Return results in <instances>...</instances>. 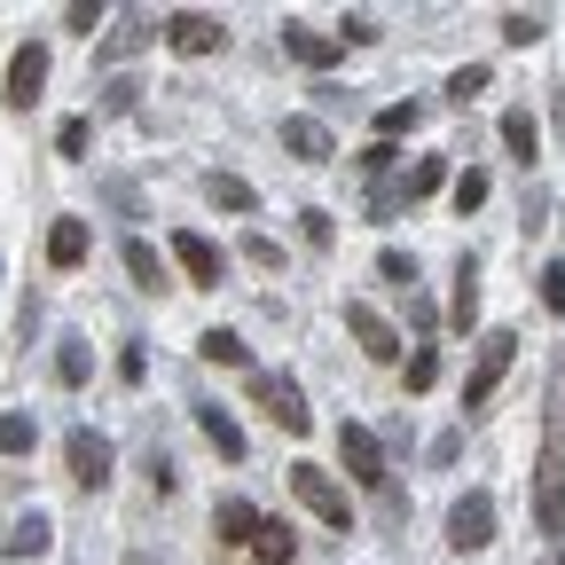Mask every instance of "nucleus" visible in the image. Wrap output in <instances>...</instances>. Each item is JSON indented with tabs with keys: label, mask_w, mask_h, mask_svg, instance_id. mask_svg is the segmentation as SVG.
<instances>
[{
	"label": "nucleus",
	"mask_w": 565,
	"mask_h": 565,
	"mask_svg": "<svg viewBox=\"0 0 565 565\" xmlns=\"http://www.w3.org/2000/svg\"><path fill=\"white\" fill-rule=\"evenodd\" d=\"M511 362H519V330H487L479 338V362L463 377V416H487V401H494V385L511 377Z\"/></svg>",
	"instance_id": "nucleus-1"
},
{
	"label": "nucleus",
	"mask_w": 565,
	"mask_h": 565,
	"mask_svg": "<svg viewBox=\"0 0 565 565\" xmlns=\"http://www.w3.org/2000/svg\"><path fill=\"white\" fill-rule=\"evenodd\" d=\"M244 385H252V401H259V408H267V416H275L291 440H307V433H315V408H307V393H299L291 377H275V370H252Z\"/></svg>",
	"instance_id": "nucleus-2"
},
{
	"label": "nucleus",
	"mask_w": 565,
	"mask_h": 565,
	"mask_svg": "<svg viewBox=\"0 0 565 565\" xmlns=\"http://www.w3.org/2000/svg\"><path fill=\"white\" fill-rule=\"evenodd\" d=\"M291 494L322 519V526H338V534H353V503H345V487L322 471V463H291Z\"/></svg>",
	"instance_id": "nucleus-3"
},
{
	"label": "nucleus",
	"mask_w": 565,
	"mask_h": 565,
	"mask_svg": "<svg viewBox=\"0 0 565 565\" xmlns=\"http://www.w3.org/2000/svg\"><path fill=\"white\" fill-rule=\"evenodd\" d=\"M338 463L362 479L370 494H393V471H385V440L370 433V424H338Z\"/></svg>",
	"instance_id": "nucleus-4"
},
{
	"label": "nucleus",
	"mask_w": 565,
	"mask_h": 565,
	"mask_svg": "<svg viewBox=\"0 0 565 565\" xmlns=\"http://www.w3.org/2000/svg\"><path fill=\"white\" fill-rule=\"evenodd\" d=\"M158 40H166L173 55H221V47H228V24L204 17V9H173V17L158 24Z\"/></svg>",
	"instance_id": "nucleus-5"
},
{
	"label": "nucleus",
	"mask_w": 565,
	"mask_h": 565,
	"mask_svg": "<svg viewBox=\"0 0 565 565\" xmlns=\"http://www.w3.org/2000/svg\"><path fill=\"white\" fill-rule=\"evenodd\" d=\"M487 542H494V494L471 487V494H456V511H448V550H487Z\"/></svg>",
	"instance_id": "nucleus-6"
},
{
	"label": "nucleus",
	"mask_w": 565,
	"mask_h": 565,
	"mask_svg": "<svg viewBox=\"0 0 565 565\" xmlns=\"http://www.w3.org/2000/svg\"><path fill=\"white\" fill-rule=\"evenodd\" d=\"M63 463H71V479H79V487H110L118 448H110V433H87V424H79V433L63 440Z\"/></svg>",
	"instance_id": "nucleus-7"
},
{
	"label": "nucleus",
	"mask_w": 565,
	"mask_h": 565,
	"mask_svg": "<svg viewBox=\"0 0 565 565\" xmlns=\"http://www.w3.org/2000/svg\"><path fill=\"white\" fill-rule=\"evenodd\" d=\"M345 330H353V345H362L370 362H401V330H393L370 299H345Z\"/></svg>",
	"instance_id": "nucleus-8"
},
{
	"label": "nucleus",
	"mask_w": 565,
	"mask_h": 565,
	"mask_svg": "<svg viewBox=\"0 0 565 565\" xmlns=\"http://www.w3.org/2000/svg\"><path fill=\"white\" fill-rule=\"evenodd\" d=\"M173 259H181V275L196 282V291H212V282H221V275H228V259H221V244H212V236H196V228H181V236H173Z\"/></svg>",
	"instance_id": "nucleus-9"
},
{
	"label": "nucleus",
	"mask_w": 565,
	"mask_h": 565,
	"mask_svg": "<svg viewBox=\"0 0 565 565\" xmlns=\"http://www.w3.org/2000/svg\"><path fill=\"white\" fill-rule=\"evenodd\" d=\"M40 87H47V47H40V40H24V47L9 55V103H17V110H32V103H40Z\"/></svg>",
	"instance_id": "nucleus-10"
},
{
	"label": "nucleus",
	"mask_w": 565,
	"mask_h": 565,
	"mask_svg": "<svg viewBox=\"0 0 565 565\" xmlns=\"http://www.w3.org/2000/svg\"><path fill=\"white\" fill-rule=\"evenodd\" d=\"M282 150L307 158V166H330V158H338V141H330L322 118H282Z\"/></svg>",
	"instance_id": "nucleus-11"
},
{
	"label": "nucleus",
	"mask_w": 565,
	"mask_h": 565,
	"mask_svg": "<svg viewBox=\"0 0 565 565\" xmlns=\"http://www.w3.org/2000/svg\"><path fill=\"white\" fill-rule=\"evenodd\" d=\"M141 47H158V24H150V17H126V24L95 47V63H103V71H118V63H134Z\"/></svg>",
	"instance_id": "nucleus-12"
},
{
	"label": "nucleus",
	"mask_w": 565,
	"mask_h": 565,
	"mask_svg": "<svg viewBox=\"0 0 565 565\" xmlns=\"http://www.w3.org/2000/svg\"><path fill=\"white\" fill-rule=\"evenodd\" d=\"M534 526L565 534V471L557 463H534Z\"/></svg>",
	"instance_id": "nucleus-13"
},
{
	"label": "nucleus",
	"mask_w": 565,
	"mask_h": 565,
	"mask_svg": "<svg viewBox=\"0 0 565 565\" xmlns=\"http://www.w3.org/2000/svg\"><path fill=\"white\" fill-rule=\"evenodd\" d=\"M282 55H291V63H307V71H330L345 47L330 40V32H307V24H282Z\"/></svg>",
	"instance_id": "nucleus-14"
},
{
	"label": "nucleus",
	"mask_w": 565,
	"mask_h": 565,
	"mask_svg": "<svg viewBox=\"0 0 565 565\" xmlns=\"http://www.w3.org/2000/svg\"><path fill=\"white\" fill-rule=\"evenodd\" d=\"M212 534H221V550H252V534H259V511L252 503H212Z\"/></svg>",
	"instance_id": "nucleus-15"
},
{
	"label": "nucleus",
	"mask_w": 565,
	"mask_h": 565,
	"mask_svg": "<svg viewBox=\"0 0 565 565\" xmlns=\"http://www.w3.org/2000/svg\"><path fill=\"white\" fill-rule=\"evenodd\" d=\"M542 463L565 471V362H557V377H550V408H542Z\"/></svg>",
	"instance_id": "nucleus-16"
},
{
	"label": "nucleus",
	"mask_w": 565,
	"mask_h": 565,
	"mask_svg": "<svg viewBox=\"0 0 565 565\" xmlns=\"http://www.w3.org/2000/svg\"><path fill=\"white\" fill-rule=\"evenodd\" d=\"M47 542H55V526H47V511H24V519H17L9 534H0V557H40Z\"/></svg>",
	"instance_id": "nucleus-17"
},
{
	"label": "nucleus",
	"mask_w": 565,
	"mask_h": 565,
	"mask_svg": "<svg viewBox=\"0 0 565 565\" xmlns=\"http://www.w3.org/2000/svg\"><path fill=\"white\" fill-rule=\"evenodd\" d=\"M503 150L534 173V158H542V126H534V110H503Z\"/></svg>",
	"instance_id": "nucleus-18"
},
{
	"label": "nucleus",
	"mask_w": 565,
	"mask_h": 565,
	"mask_svg": "<svg viewBox=\"0 0 565 565\" xmlns=\"http://www.w3.org/2000/svg\"><path fill=\"white\" fill-rule=\"evenodd\" d=\"M126 275L141 282V291H173V275H166L158 244H141V236H126Z\"/></svg>",
	"instance_id": "nucleus-19"
},
{
	"label": "nucleus",
	"mask_w": 565,
	"mask_h": 565,
	"mask_svg": "<svg viewBox=\"0 0 565 565\" xmlns=\"http://www.w3.org/2000/svg\"><path fill=\"white\" fill-rule=\"evenodd\" d=\"M196 353H204V362H221V370H244V377H252V345H244L236 330H204Z\"/></svg>",
	"instance_id": "nucleus-20"
},
{
	"label": "nucleus",
	"mask_w": 565,
	"mask_h": 565,
	"mask_svg": "<svg viewBox=\"0 0 565 565\" xmlns=\"http://www.w3.org/2000/svg\"><path fill=\"white\" fill-rule=\"evenodd\" d=\"M196 424H204V440H212V448H221L228 463H244V424H236L228 408H196Z\"/></svg>",
	"instance_id": "nucleus-21"
},
{
	"label": "nucleus",
	"mask_w": 565,
	"mask_h": 565,
	"mask_svg": "<svg viewBox=\"0 0 565 565\" xmlns=\"http://www.w3.org/2000/svg\"><path fill=\"white\" fill-rule=\"evenodd\" d=\"M87 259V221H55L47 228V267H79Z\"/></svg>",
	"instance_id": "nucleus-22"
},
{
	"label": "nucleus",
	"mask_w": 565,
	"mask_h": 565,
	"mask_svg": "<svg viewBox=\"0 0 565 565\" xmlns=\"http://www.w3.org/2000/svg\"><path fill=\"white\" fill-rule=\"evenodd\" d=\"M252 557H259V565H291V557H299L291 526H282V519H259V534H252Z\"/></svg>",
	"instance_id": "nucleus-23"
},
{
	"label": "nucleus",
	"mask_w": 565,
	"mask_h": 565,
	"mask_svg": "<svg viewBox=\"0 0 565 565\" xmlns=\"http://www.w3.org/2000/svg\"><path fill=\"white\" fill-rule=\"evenodd\" d=\"M204 196L221 204V212H252V204H259V189H252L244 173H212V181H204Z\"/></svg>",
	"instance_id": "nucleus-24"
},
{
	"label": "nucleus",
	"mask_w": 565,
	"mask_h": 565,
	"mask_svg": "<svg viewBox=\"0 0 565 565\" xmlns=\"http://www.w3.org/2000/svg\"><path fill=\"white\" fill-rule=\"evenodd\" d=\"M448 322H456V330H471V322H479V259H463V267H456V307H448Z\"/></svg>",
	"instance_id": "nucleus-25"
},
{
	"label": "nucleus",
	"mask_w": 565,
	"mask_h": 565,
	"mask_svg": "<svg viewBox=\"0 0 565 565\" xmlns=\"http://www.w3.org/2000/svg\"><path fill=\"white\" fill-rule=\"evenodd\" d=\"M440 181H448V158H416V166H408V173H401V181H393V189H401V196H408V204H416V196H433V189H440Z\"/></svg>",
	"instance_id": "nucleus-26"
},
{
	"label": "nucleus",
	"mask_w": 565,
	"mask_h": 565,
	"mask_svg": "<svg viewBox=\"0 0 565 565\" xmlns=\"http://www.w3.org/2000/svg\"><path fill=\"white\" fill-rule=\"evenodd\" d=\"M32 440H40V424H32L24 408L0 416V456H32Z\"/></svg>",
	"instance_id": "nucleus-27"
},
{
	"label": "nucleus",
	"mask_w": 565,
	"mask_h": 565,
	"mask_svg": "<svg viewBox=\"0 0 565 565\" xmlns=\"http://www.w3.org/2000/svg\"><path fill=\"white\" fill-rule=\"evenodd\" d=\"M416 118H424L416 103H385V110H377V141H401V134H416Z\"/></svg>",
	"instance_id": "nucleus-28"
},
{
	"label": "nucleus",
	"mask_w": 565,
	"mask_h": 565,
	"mask_svg": "<svg viewBox=\"0 0 565 565\" xmlns=\"http://www.w3.org/2000/svg\"><path fill=\"white\" fill-rule=\"evenodd\" d=\"M299 228H307V244H315V252H330V244H338V221H330L322 204H307V212H299Z\"/></svg>",
	"instance_id": "nucleus-29"
},
{
	"label": "nucleus",
	"mask_w": 565,
	"mask_h": 565,
	"mask_svg": "<svg viewBox=\"0 0 565 565\" xmlns=\"http://www.w3.org/2000/svg\"><path fill=\"white\" fill-rule=\"evenodd\" d=\"M433 377H440V353L416 345V353H408V393H433Z\"/></svg>",
	"instance_id": "nucleus-30"
},
{
	"label": "nucleus",
	"mask_w": 565,
	"mask_h": 565,
	"mask_svg": "<svg viewBox=\"0 0 565 565\" xmlns=\"http://www.w3.org/2000/svg\"><path fill=\"white\" fill-rule=\"evenodd\" d=\"M87 141H95L87 118H63V126H55V150H63V158H87Z\"/></svg>",
	"instance_id": "nucleus-31"
},
{
	"label": "nucleus",
	"mask_w": 565,
	"mask_h": 565,
	"mask_svg": "<svg viewBox=\"0 0 565 565\" xmlns=\"http://www.w3.org/2000/svg\"><path fill=\"white\" fill-rule=\"evenodd\" d=\"M542 32H550V24H542V17H526V9H511V17H503V40H511V47H534Z\"/></svg>",
	"instance_id": "nucleus-32"
},
{
	"label": "nucleus",
	"mask_w": 565,
	"mask_h": 565,
	"mask_svg": "<svg viewBox=\"0 0 565 565\" xmlns=\"http://www.w3.org/2000/svg\"><path fill=\"white\" fill-rule=\"evenodd\" d=\"M487 189H494V181H487L479 166H471V173H456V212H479V204H487Z\"/></svg>",
	"instance_id": "nucleus-33"
},
{
	"label": "nucleus",
	"mask_w": 565,
	"mask_h": 565,
	"mask_svg": "<svg viewBox=\"0 0 565 565\" xmlns=\"http://www.w3.org/2000/svg\"><path fill=\"white\" fill-rule=\"evenodd\" d=\"M448 95H456V103H479V95H487V71H479V63L448 71Z\"/></svg>",
	"instance_id": "nucleus-34"
},
{
	"label": "nucleus",
	"mask_w": 565,
	"mask_h": 565,
	"mask_svg": "<svg viewBox=\"0 0 565 565\" xmlns=\"http://www.w3.org/2000/svg\"><path fill=\"white\" fill-rule=\"evenodd\" d=\"M55 377H63V385H87V345H79V338L55 353Z\"/></svg>",
	"instance_id": "nucleus-35"
},
{
	"label": "nucleus",
	"mask_w": 565,
	"mask_h": 565,
	"mask_svg": "<svg viewBox=\"0 0 565 565\" xmlns=\"http://www.w3.org/2000/svg\"><path fill=\"white\" fill-rule=\"evenodd\" d=\"M377 275L401 282V291H416V259H408V252H377Z\"/></svg>",
	"instance_id": "nucleus-36"
},
{
	"label": "nucleus",
	"mask_w": 565,
	"mask_h": 565,
	"mask_svg": "<svg viewBox=\"0 0 565 565\" xmlns=\"http://www.w3.org/2000/svg\"><path fill=\"white\" fill-rule=\"evenodd\" d=\"M134 103H141V79H110V87H103V110H110V118H126Z\"/></svg>",
	"instance_id": "nucleus-37"
},
{
	"label": "nucleus",
	"mask_w": 565,
	"mask_h": 565,
	"mask_svg": "<svg viewBox=\"0 0 565 565\" xmlns=\"http://www.w3.org/2000/svg\"><path fill=\"white\" fill-rule=\"evenodd\" d=\"M542 307H550V315H565V259H550V267H542Z\"/></svg>",
	"instance_id": "nucleus-38"
},
{
	"label": "nucleus",
	"mask_w": 565,
	"mask_h": 565,
	"mask_svg": "<svg viewBox=\"0 0 565 565\" xmlns=\"http://www.w3.org/2000/svg\"><path fill=\"white\" fill-rule=\"evenodd\" d=\"M63 24H71V32H95V24H103V0H71Z\"/></svg>",
	"instance_id": "nucleus-39"
},
{
	"label": "nucleus",
	"mask_w": 565,
	"mask_h": 565,
	"mask_svg": "<svg viewBox=\"0 0 565 565\" xmlns=\"http://www.w3.org/2000/svg\"><path fill=\"white\" fill-rule=\"evenodd\" d=\"M338 32H345V40H338V47H370V40H377V17H345V24H338Z\"/></svg>",
	"instance_id": "nucleus-40"
},
{
	"label": "nucleus",
	"mask_w": 565,
	"mask_h": 565,
	"mask_svg": "<svg viewBox=\"0 0 565 565\" xmlns=\"http://www.w3.org/2000/svg\"><path fill=\"white\" fill-rule=\"evenodd\" d=\"M244 259H252V267H282V252H275V236H244Z\"/></svg>",
	"instance_id": "nucleus-41"
},
{
	"label": "nucleus",
	"mask_w": 565,
	"mask_h": 565,
	"mask_svg": "<svg viewBox=\"0 0 565 565\" xmlns=\"http://www.w3.org/2000/svg\"><path fill=\"white\" fill-rule=\"evenodd\" d=\"M353 166H362V173H385V166H393V141H370V150L353 158Z\"/></svg>",
	"instance_id": "nucleus-42"
},
{
	"label": "nucleus",
	"mask_w": 565,
	"mask_h": 565,
	"mask_svg": "<svg viewBox=\"0 0 565 565\" xmlns=\"http://www.w3.org/2000/svg\"><path fill=\"white\" fill-rule=\"evenodd\" d=\"M550 565H565V550H550Z\"/></svg>",
	"instance_id": "nucleus-43"
}]
</instances>
